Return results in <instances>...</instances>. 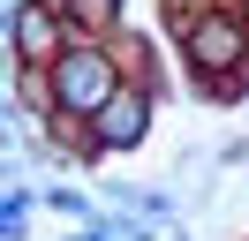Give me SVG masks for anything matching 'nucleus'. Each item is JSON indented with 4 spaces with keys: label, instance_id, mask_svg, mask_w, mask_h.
Segmentation results:
<instances>
[{
    "label": "nucleus",
    "instance_id": "obj_1",
    "mask_svg": "<svg viewBox=\"0 0 249 241\" xmlns=\"http://www.w3.org/2000/svg\"><path fill=\"white\" fill-rule=\"evenodd\" d=\"M53 90H61L68 113H106V98H113V68H106L98 53H68L61 68H53Z\"/></svg>",
    "mask_w": 249,
    "mask_h": 241
},
{
    "label": "nucleus",
    "instance_id": "obj_2",
    "mask_svg": "<svg viewBox=\"0 0 249 241\" xmlns=\"http://www.w3.org/2000/svg\"><path fill=\"white\" fill-rule=\"evenodd\" d=\"M189 53H196L204 68H227V60L242 53V30H234L227 15H212V23H196V30H189Z\"/></svg>",
    "mask_w": 249,
    "mask_h": 241
},
{
    "label": "nucleus",
    "instance_id": "obj_3",
    "mask_svg": "<svg viewBox=\"0 0 249 241\" xmlns=\"http://www.w3.org/2000/svg\"><path fill=\"white\" fill-rule=\"evenodd\" d=\"M98 136H106V143H136V136H143V98H136V90H113V98H106Z\"/></svg>",
    "mask_w": 249,
    "mask_h": 241
},
{
    "label": "nucleus",
    "instance_id": "obj_4",
    "mask_svg": "<svg viewBox=\"0 0 249 241\" xmlns=\"http://www.w3.org/2000/svg\"><path fill=\"white\" fill-rule=\"evenodd\" d=\"M16 45H23L31 60H46V53H53V23H46L38 8H23V15H16Z\"/></svg>",
    "mask_w": 249,
    "mask_h": 241
}]
</instances>
